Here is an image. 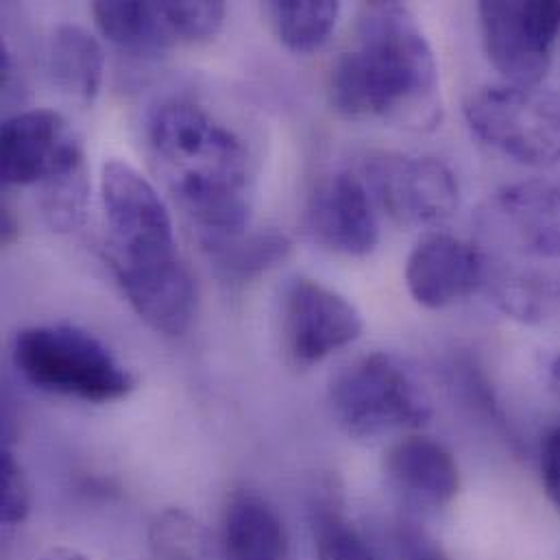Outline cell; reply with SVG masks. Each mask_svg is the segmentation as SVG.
<instances>
[{
	"label": "cell",
	"instance_id": "2",
	"mask_svg": "<svg viewBox=\"0 0 560 560\" xmlns=\"http://www.w3.org/2000/svg\"><path fill=\"white\" fill-rule=\"evenodd\" d=\"M153 160L199 241L249 230L254 168L245 140L203 105L160 103L147 122Z\"/></svg>",
	"mask_w": 560,
	"mask_h": 560
},
{
	"label": "cell",
	"instance_id": "5",
	"mask_svg": "<svg viewBox=\"0 0 560 560\" xmlns=\"http://www.w3.org/2000/svg\"><path fill=\"white\" fill-rule=\"evenodd\" d=\"M338 428L360 441L417 430L432 417L423 384L390 353H369L342 366L329 384Z\"/></svg>",
	"mask_w": 560,
	"mask_h": 560
},
{
	"label": "cell",
	"instance_id": "7",
	"mask_svg": "<svg viewBox=\"0 0 560 560\" xmlns=\"http://www.w3.org/2000/svg\"><path fill=\"white\" fill-rule=\"evenodd\" d=\"M112 269L177 258L173 219L151 182L129 162L109 160L101 173Z\"/></svg>",
	"mask_w": 560,
	"mask_h": 560
},
{
	"label": "cell",
	"instance_id": "12",
	"mask_svg": "<svg viewBox=\"0 0 560 560\" xmlns=\"http://www.w3.org/2000/svg\"><path fill=\"white\" fill-rule=\"evenodd\" d=\"M303 225L316 245L340 256L364 258L380 245L375 203L351 173H336L314 190Z\"/></svg>",
	"mask_w": 560,
	"mask_h": 560
},
{
	"label": "cell",
	"instance_id": "11",
	"mask_svg": "<svg viewBox=\"0 0 560 560\" xmlns=\"http://www.w3.org/2000/svg\"><path fill=\"white\" fill-rule=\"evenodd\" d=\"M81 166V144L61 114L26 109L2 122L0 175L7 186L46 184Z\"/></svg>",
	"mask_w": 560,
	"mask_h": 560
},
{
	"label": "cell",
	"instance_id": "16",
	"mask_svg": "<svg viewBox=\"0 0 560 560\" xmlns=\"http://www.w3.org/2000/svg\"><path fill=\"white\" fill-rule=\"evenodd\" d=\"M288 537L276 509L256 493H236L221 524V559L285 560Z\"/></svg>",
	"mask_w": 560,
	"mask_h": 560
},
{
	"label": "cell",
	"instance_id": "24",
	"mask_svg": "<svg viewBox=\"0 0 560 560\" xmlns=\"http://www.w3.org/2000/svg\"><path fill=\"white\" fill-rule=\"evenodd\" d=\"M153 548L160 560H201L203 528L184 513H164L153 526Z\"/></svg>",
	"mask_w": 560,
	"mask_h": 560
},
{
	"label": "cell",
	"instance_id": "26",
	"mask_svg": "<svg viewBox=\"0 0 560 560\" xmlns=\"http://www.w3.org/2000/svg\"><path fill=\"white\" fill-rule=\"evenodd\" d=\"M541 485L560 513V428H555L541 445Z\"/></svg>",
	"mask_w": 560,
	"mask_h": 560
},
{
	"label": "cell",
	"instance_id": "17",
	"mask_svg": "<svg viewBox=\"0 0 560 560\" xmlns=\"http://www.w3.org/2000/svg\"><path fill=\"white\" fill-rule=\"evenodd\" d=\"M48 66L55 83L72 98L92 103L103 83L105 52L98 39L77 24H59L52 31Z\"/></svg>",
	"mask_w": 560,
	"mask_h": 560
},
{
	"label": "cell",
	"instance_id": "19",
	"mask_svg": "<svg viewBox=\"0 0 560 560\" xmlns=\"http://www.w3.org/2000/svg\"><path fill=\"white\" fill-rule=\"evenodd\" d=\"M210 262L225 280L249 281L281 265L290 252L292 241L273 230L241 232L234 236L201 241Z\"/></svg>",
	"mask_w": 560,
	"mask_h": 560
},
{
	"label": "cell",
	"instance_id": "14",
	"mask_svg": "<svg viewBox=\"0 0 560 560\" xmlns=\"http://www.w3.org/2000/svg\"><path fill=\"white\" fill-rule=\"evenodd\" d=\"M133 312L158 334L182 336L195 320L199 292L190 269L177 258L114 269Z\"/></svg>",
	"mask_w": 560,
	"mask_h": 560
},
{
	"label": "cell",
	"instance_id": "3",
	"mask_svg": "<svg viewBox=\"0 0 560 560\" xmlns=\"http://www.w3.org/2000/svg\"><path fill=\"white\" fill-rule=\"evenodd\" d=\"M482 288L509 316L535 323L560 305V188L526 182L498 190L476 214Z\"/></svg>",
	"mask_w": 560,
	"mask_h": 560
},
{
	"label": "cell",
	"instance_id": "18",
	"mask_svg": "<svg viewBox=\"0 0 560 560\" xmlns=\"http://www.w3.org/2000/svg\"><path fill=\"white\" fill-rule=\"evenodd\" d=\"M98 31L133 52H162L173 46L160 2L98 0L92 4Z\"/></svg>",
	"mask_w": 560,
	"mask_h": 560
},
{
	"label": "cell",
	"instance_id": "1",
	"mask_svg": "<svg viewBox=\"0 0 560 560\" xmlns=\"http://www.w3.org/2000/svg\"><path fill=\"white\" fill-rule=\"evenodd\" d=\"M355 37L358 48L342 52L329 72L334 112L349 120L436 129L443 120L439 63L412 9L397 0L364 2Z\"/></svg>",
	"mask_w": 560,
	"mask_h": 560
},
{
	"label": "cell",
	"instance_id": "20",
	"mask_svg": "<svg viewBox=\"0 0 560 560\" xmlns=\"http://www.w3.org/2000/svg\"><path fill=\"white\" fill-rule=\"evenodd\" d=\"M276 33L292 52L318 50L336 28L340 2L334 0H273L267 4Z\"/></svg>",
	"mask_w": 560,
	"mask_h": 560
},
{
	"label": "cell",
	"instance_id": "27",
	"mask_svg": "<svg viewBox=\"0 0 560 560\" xmlns=\"http://www.w3.org/2000/svg\"><path fill=\"white\" fill-rule=\"evenodd\" d=\"M399 560H450L443 548L419 528H401L397 535Z\"/></svg>",
	"mask_w": 560,
	"mask_h": 560
},
{
	"label": "cell",
	"instance_id": "23",
	"mask_svg": "<svg viewBox=\"0 0 560 560\" xmlns=\"http://www.w3.org/2000/svg\"><path fill=\"white\" fill-rule=\"evenodd\" d=\"M316 560H377L369 544L334 511L331 504L318 509Z\"/></svg>",
	"mask_w": 560,
	"mask_h": 560
},
{
	"label": "cell",
	"instance_id": "28",
	"mask_svg": "<svg viewBox=\"0 0 560 560\" xmlns=\"http://www.w3.org/2000/svg\"><path fill=\"white\" fill-rule=\"evenodd\" d=\"M0 238H2V245L7 247V245H11L15 238H18V223H15V219H13V214H11V210H7V208H2V217H0Z\"/></svg>",
	"mask_w": 560,
	"mask_h": 560
},
{
	"label": "cell",
	"instance_id": "25",
	"mask_svg": "<svg viewBox=\"0 0 560 560\" xmlns=\"http://www.w3.org/2000/svg\"><path fill=\"white\" fill-rule=\"evenodd\" d=\"M0 474H2V502H0L2 522L9 526L22 524L31 511V493H28V485L22 474V467L9 450L2 452Z\"/></svg>",
	"mask_w": 560,
	"mask_h": 560
},
{
	"label": "cell",
	"instance_id": "22",
	"mask_svg": "<svg viewBox=\"0 0 560 560\" xmlns=\"http://www.w3.org/2000/svg\"><path fill=\"white\" fill-rule=\"evenodd\" d=\"M175 44H192L214 37L225 20L221 0H162Z\"/></svg>",
	"mask_w": 560,
	"mask_h": 560
},
{
	"label": "cell",
	"instance_id": "8",
	"mask_svg": "<svg viewBox=\"0 0 560 560\" xmlns=\"http://www.w3.org/2000/svg\"><path fill=\"white\" fill-rule=\"evenodd\" d=\"M487 55L515 85H541L560 39V0H485L478 4Z\"/></svg>",
	"mask_w": 560,
	"mask_h": 560
},
{
	"label": "cell",
	"instance_id": "10",
	"mask_svg": "<svg viewBox=\"0 0 560 560\" xmlns=\"http://www.w3.org/2000/svg\"><path fill=\"white\" fill-rule=\"evenodd\" d=\"M364 329L362 314L320 281L296 278L283 296V342L288 358L307 369L349 347Z\"/></svg>",
	"mask_w": 560,
	"mask_h": 560
},
{
	"label": "cell",
	"instance_id": "6",
	"mask_svg": "<svg viewBox=\"0 0 560 560\" xmlns=\"http://www.w3.org/2000/svg\"><path fill=\"white\" fill-rule=\"evenodd\" d=\"M471 131L533 168L560 162V96L541 85H482L463 105Z\"/></svg>",
	"mask_w": 560,
	"mask_h": 560
},
{
	"label": "cell",
	"instance_id": "29",
	"mask_svg": "<svg viewBox=\"0 0 560 560\" xmlns=\"http://www.w3.org/2000/svg\"><path fill=\"white\" fill-rule=\"evenodd\" d=\"M37 560H90L88 557H83L81 552L77 550H70V548H50L46 550L44 555H39Z\"/></svg>",
	"mask_w": 560,
	"mask_h": 560
},
{
	"label": "cell",
	"instance_id": "13",
	"mask_svg": "<svg viewBox=\"0 0 560 560\" xmlns=\"http://www.w3.org/2000/svg\"><path fill=\"white\" fill-rule=\"evenodd\" d=\"M404 278L419 305L441 310L482 288L480 254L474 243L430 234L410 252Z\"/></svg>",
	"mask_w": 560,
	"mask_h": 560
},
{
	"label": "cell",
	"instance_id": "15",
	"mask_svg": "<svg viewBox=\"0 0 560 560\" xmlns=\"http://www.w3.org/2000/svg\"><path fill=\"white\" fill-rule=\"evenodd\" d=\"M390 487L408 502L443 509L460 491V469L454 454L430 436H404L384 456Z\"/></svg>",
	"mask_w": 560,
	"mask_h": 560
},
{
	"label": "cell",
	"instance_id": "4",
	"mask_svg": "<svg viewBox=\"0 0 560 560\" xmlns=\"http://www.w3.org/2000/svg\"><path fill=\"white\" fill-rule=\"evenodd\" d=\"M18 373L39 390L107 404L136 388V375L92 334L74 325H35L13 340Z\"/></svg>",
	"mask_w": 560,
	"mask_h": 560
},
{
	"label": "cell",
	"instance_id": "30",
	"mask_svg": "<svg viewBox=\"0 0 560 560\" xmlns=\"http://www.w3.org/2000/svg\"><path fill=\"white\" fill-rule=\"evenodd\" d=\"M550 380H552V384L555 386H559L560 388V353H557L552 360H550Z\"/></svg>",
	"mask_w": 560,
	"mask_h": 560
},
{
	"label": "cell",
	"instance_id": "21",
	"mask_svg": "<svg viewBox=\"0 0 560 560\" xmlns=\"http://www.w3.org/2000/svg\"><path fill=\"white\" fill-rule=\"evenodd\" d=\"M44 186L42 210L46 221L57 232H72L81 225L88 203V179L85 166L59 175Z\"/></svg>",
	"mask_w": 560,
	"mask_h": 560
},
{
	"label": "cell",
	"instance_id": "9",
	"mask_svg": "<svg viewBox=\"0 0 560 560\" xmlns=\"http://www.w3.org/2000/svg\"><path fill=\"white\" fill-rule=\"evenodd\" d=\"M362 182L373 203L406 228L447 221L460 199L454 171L439 158L375 153L362 166Z\"/></svg>",
	"mask_w": 560,
	"mask_h": 560
}]
</instances>
